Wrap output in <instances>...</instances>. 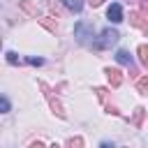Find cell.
Masks as SVG:
<instances>
[{
	"mask_svg": "<svg viewBox=\"0 0 148 148\" xmlns=\"http://www.w3.org/2000/svg\"><path fill=\"white\" fill-rule=\"evenodd\" d=\"M74 37H76L81 44H86V46H95V30H92V25L86 23V21H81V23L74 25Z\"/></svg>",
	"mask_w": 148,
	"mask_h": 148,
	"instance_id": "cell-1",
	"label": "cell"
},
{
	"mask_svg": "<svg viewBox=\"0 0 148 148\" xmlns=\"http://www.w3.org/2000/svg\"><path fill=\"white\" fill-rule=\"evenodd\" d=\"M118 39H120V32L113 30V28H106V30H102L99 39H95V49H109V46H113Z\"/></svg>",
	"mask_w": 148,
	"mask_h": 148,
	"instance_id": "cell-2",
	"label": "cell"
},
{
	"mask_svg": "<svg viewBox=\"0 0 148 148\" xmlns=\"http://www.w3.org/2000/svg\"><path fill=\"white\" fill-rule=\"evenodd\" d=\"M106 18H109L111 23H120V21H123V7H120L118 2H111L109 9H106Z\"/></svg>",
	"mask_w": 148,
	"mask_h": 148,
	"instance_id": "cell-3",
	"label": "cell"
},
{
	"mask_svg": "<svg viewBox=\"0 0 148 148\" xmlns=\"http://www.w3.org/2000/svg\"><path fill=\"white\" fill-rule=\"evenodd\" d=\"M130 23H132L134 28H139L141 32H146V35H148V21H146L139 12H130Z\"/></svg>",
	"mask_w": 148,
	"mask_h": 148,
	"instance_id": "cell-4",
	"label": "cell"
},
{
	"mask_svg": "<svg viewBox=\"0 0 148 148\" xmlns=\"http://www.w3.org/2000/svg\"><path fill=\"white\" fill-rule=\"evenodd\" d=\"M104 74H106V79H109V83H111V88H118V86L123 83V74H120V69H113V67H106V69H104Z\"/></svg>",
	"mask_w": 148,
	"mask_h": 148,
	"instance_id": "cell-5",
	"label": "cell"
},
{
	"mask_svg": "<svg viewBox=\"0 0 148 148\" xmlns=\"http://www.w3.org/2000/svg\"><path fill=\"white\" fill-rule=\"evenodd\" d=\"M116 60H118L120 65H125V67H132V69H134V58L130 56V51H118V53H116Z\"/></svg>",
	"mask_w": 148,
	"mask_h": 148,
	"instance_id": "cell-6",
	"label": "cell"
},
{
	"mask_svg": "<svg viewBox=\"0 0 148 148\" xmlns=\"http://www.w3.org/2000/svg\"><path fill=\"white\" fill-rule=\"evenodd\" d=\"M46 99H49V104H51V109H53V113L58 116V118H65V111H62V106H60V102L58 99H53L49 92H46Z\"/></svg>",
	"mask_w": 148,
	"mask_h": 148,
	"instance_id": "cell-7",
	"label": "cell"
},
{
	"mask_svg": "<svg viewBox=\"0 0 148 148\" xmlns=\"http://www.w3.org/2000/svg\"><path fill=\"white\" fill-rule=\"evenodd\" d=\"M62 5H65L69 12H81V9H83V2H81V0H62Z\"/></svg>",
	"mask_w": 148,
	"mask_h": 148,
	"instance_id": "cell-8",
	"label": "cell"
},
{
	"mask_svg": "<svg viewBox=\"0 0 148 148\" xmlns=\"http://www.w3.org/2000/svg\"><path fill=\"white\" fill-rule=\"evenodd\" d=\"M143 116H146V109H141V106H139V109L134 111V116L130 118V120H132V125H134V127H139V125H141V120H143Z\"/></svg>",
	"mask_w": 148,
	"mask_h": 148,
	"instance_id": "cell-9",
	"label": "cell"
},
{
	"mask_svg": "<svg viewBox=\"0 0 148 148\" xmlns=\"http://www.w3.org/2000/svg\"><path fill=\"white\" fill-rule=\"evenodd\" d=\"M21 7H23V12H28L30 16H37V7H35L30 0H21Z\"/></svg>",
	"mask_w": 148,
	"mask_h": 148,
	"instance_id": "cell-10",
	"label": "cell"
},
{
	"mask_svg": "<svg viewBox=\"0 0 148 148\" xmlns=\"http://www.w3.org/2000/svg\"><path fill=\"white\" fill-rule=\"evenodd\" d=\"M136 90H139L141 95H148V76H143V79L136 81Z\"/></svg>",
	"mask_w": 148,
	"mask_h": 148,
	"instance_id": "cell-11",
	"label": "cell"
},
{
	"mask_svg": "<svg viewBox=\"0 0 148 148\" xmlns=\"http://www.w3.org/2000/svg\"><path fill=\"white\" fill-rule=\"evenodd\" d=\"M139 60H141L143 65H148V44H141V46H139Z\"/></svg>",
	"mask_w": 148,
	"mask_h": 148,
	"instance_id": "cell-12",
	"label": "cell"
},
{
	"mask_svg": "<svg viewBox=\"0 0 148 148\" xmlns=\"http://www.w3.org/2000/svg\"><path fill=\"white\" fill-rule=\"evenodd\" d=\"M67 148H83V139H81V136H74V139H69Z\"/></svg>",
	"mask_w": 148,
	"mask_h": 148,
	"instance_id": "cell-13",
	"label": "cell"
},
{
	"mask_svg": "<svg viewBox=\"0 0 148 148\" xmlns=\"http://www.w3.org/2000/svg\"><path fill=\"white\" fill-rule=\"evenodd\" d=\"M9 109H12V104H9V99H7V97H2V95H0V113H7V111H9Z\"/></svg>",
	"mask_w": 148,
	"mask_h": 148,
	"instance_id": "cell-14",
	"label": "cell"
},
{
	"mask_svg": "<svg viewBox=\"0 0 148 148\" xmlns=\"http://www.w3.org/2000/svg\"><path fill=\"white\" fill-rule=\"evenodd\" d=\"M39 21H42V23H44V25H46V28H49V30H51V32H53V30H56V21H51V18H49V16H46V18H39Z\"/></svg>",
	"mask_w": 148,
	"mask_h": 148,
	"instance_id": "cell-15",
	"label": "cell"
},
{
	"mask_svg": "<svg viewBox=\"0 0 148 148\" xmlns=\"http://www.w3.org/2000/svg\"><path fill=\"white\" fill-rule=\"evenodd\" d=\"M7 62H12V65H16V62H21V58H18V56H16L14 51H9V53H7Z\"/></svg>",
	"mask_w": 148,
	"mask_h": 148,
	"instance_id": "cell-16",
	"label": "cell"
},
{
	"mask_svg": "<svg viewBox=\"0 0 148 148\" xmlns=\"http://www.w3.org/2000/svg\"><path fill=\"white\" fill-rule=\"evenodd\" d=\"M25 62H30V65H42L44 60H42V58H25Z\"/></svg>",
	"mask_w": 148,
	"mask_h": 148,
	"instance_id": "cell-17",
	"label": "cell"
},
{
	"mask_svg": "<svg viewBox=\"0 0 148 148\" xmlns=\"http://www.w3.org/2000/svg\"><path fill=\"white\" fill-rule=\"evenodd\" d=\"M99 148H113V143H109V141H102V143H99Z\"/></svg>",
	"mask_w": 148,
	"mask_h": 148,
	"instance_id": "cell-18",
	"label": "cell"
},
{
	"mask_svg": "<svg viewBox=\"0 0 148 148\" xmlns=\"http://www.w3.org/2000/svg\"><path fill=\"white\" fill-rule=\"evenodd\" d=\"M30 148H44V143H42V141H35V143H32Z\"/></svg>",
	"mask_w": 148,
	"mask_h": 148,
	"instance_id": "cell-19",
	"label": "cell"
},
{
	"mask_svg": "<svg viewBox=\"0 0 148 148\" xmlns=\"http://www.w3.org/2000/svg\"><path fill=\"white\" fill-rule=\"evenodd\" d=\"M90 5H92V7H97V5H102V0H90Z\"/></svg>",
	"mask_w": 148,
	"mask_h": 148,
	"instance_id": "cell-20",
	"label": "cell"
},
{
	"mask_svg": "<svg viewBox=\"0 0 148 148\" xmlns=\"http://www.w3.org/2000/svg\"><path fill=\"white\" fill-rule=\"evenodd\" d=\"M51 148H60V146H58V143H53V146H51Z\"/></svg>",
	"mask_w": 148,
	"mask_h": 148,
	"instance_id": "cell-21",
	"label": "cell"
},
{
	"mask_svg": "<svg viewBox=\"0 0 148 148\" xmlns=\"http://www.w3.org/2000/svg\"><path fill=\"white\" fill-rule=\"evenodd\" d=\"M0 46H2V39H0Z\"/></svg>",
	"mask_w": 148,
	"mask_h": 148,
	"instance_id": "cell-22",
	"label": "cell"
},
{
	"mask_svg": "<svg viewBox=\"0 0 148 148\" xmlns=\"http://www.w3.org/2000/svg\"><path fill=\"white\" fill-rule=\"evenodd\" d=\"M146 2H148V0H146Z\"/></svg>",
	"mask_w": 148,
	"mask_h": 148,
	"instance_id": "cell-23",
	"label": "cell"
}]
</instances>
